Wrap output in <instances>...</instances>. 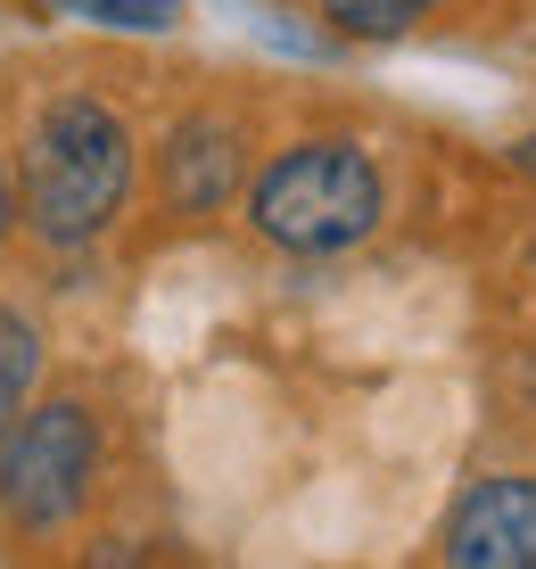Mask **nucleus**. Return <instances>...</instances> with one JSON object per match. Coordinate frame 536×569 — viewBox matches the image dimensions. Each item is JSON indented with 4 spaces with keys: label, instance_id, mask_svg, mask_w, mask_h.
Here are the masks:
<instances>
[{
    "label": "nucleus",
    "instance_id": "1",
    "mask_svg": "<svg viewBox=\"0 0 536 569\" xmlns=\"http://www.w3.org/2000/svg\"><path fill=\"white\" fill-rule=\"evenodd\" d=\"M132 124L99 91H58L26 116L17 149V214L42 248H91L132 199Z\"/></svg>",
    "mask_w": 536,
    "mask_h": 569
},
{
    "label": "nucleus",
    "instance_id": "2",
    "mask_svg": "<svg viewBox=\"0 0 536 569\" xmlns=\"http://www.w3.org/2000/svg\"><path fill=\"white\" fill-rule=\"evenodd\" d=\"M388 214V182L364 141H289L265 173L248 182V223L256 240L289 248V257H339L371 240Z\"/></svg>",
    "mask_w": 536,
    "mask_h": 569
},
{
    "label": "nucleus",
    "instance_id": "3",
    "mask_svg": "<svg viewBox=\"0 0 536 569\" xmlns=\"http://www.w3.org/2000/svg\"><path fill=\"white\" fill-rule=\"evenodd\" d=\"M99 487V413L83 397L26 405L17 429L0 438V528L9 537H58L83 520Z\"/></svg>",
    "mask_w": 536,
    "mask_h": 569
},
{
    "label": "nucleus",
    "instance_id": "4",
    "mask_svg": "<svg viewBox=\"0 0 536 569\" xmlns=\"http://www.w3.org/2000/svg\"><path fill=\"white\" fill-rule=\"evenodd\" d=\"M438 561H454V569H536V479L528 470H495V479L463 487V503L438 528Z\"/></svg>",
    "mask_w": 536,
    "mask_h": 569
},
{
    "label": "nucleus",
    "instance_id": "5",
    "mask_svg": "<svg viewBox=\"0 0 536 569\" xmlns=\"http://www.w3.org/2000/svg\"><path fill=\"white\" fill-rule=\"evenodd\" d=\"M240 124H224L215 108H190V116H173V132L157 141V199H166L173 214H224L231 207V190H240Z\"/></svg>",
    "mask_w": 536,
    "mask_h": 569
},
{
    "label": "nucleus",
    "instance_id": "6",
    "mask_svg": "<svg viewBox=\"0 0 536 569\" xmlns=\"http://www.w3.org/2000/svg\"><path fill=\"white\" fill-rule=\"evenodd\" d=\"M33 380H42V330L17 306H0V438H9L17 413L33 405Z\"/></svg>",
    "mask_w": 536,
    "mask_h": 569
},
{
    "label": "nucleus",
    "instance_id": "7",
    "mask_svg": "<svg viewBox=\"0 0 536 569\" xmlns=\"http://www.w3.org/2000/svg\"><path fill=\"white\" fill-rule=\"evenodd\" d=\"M42 17H67V26H99V33H166L182 26V0H26Z\"/></svg>",
    "mask_w": 536,
    "mask_h": 569
},
{
    "label": "nucleus",
    "instance_id": "8",
    "mask_svg": "<svg viewBox=\"0 0 536 569\" xmlns=\"http://www.w3.org/2000/svg\"><path fill=\"white\" fill-rule=\"evenodd\" d=\"M314 9H322L347 42H396V33H413L421 17H438L446 0H314Z\"/></svg>",
    "mask_w": 536,
    "mask_h": 569
},
{
    "label": "nucleus",
    "instance_id": "9",
    "mask_svg": "<svg viewBox=\"0 0 536 569\" xmlns=\"http://www.w3.org/2000/svg\"><path fill=\"white\" fill-rule=\"evenodd\" d=\"M17 223H26V214H17V182H9V157H0V248H9Z\"/></svg>",
    "mask_w": 536,
    "mask_h": 569
}]
</instances>
